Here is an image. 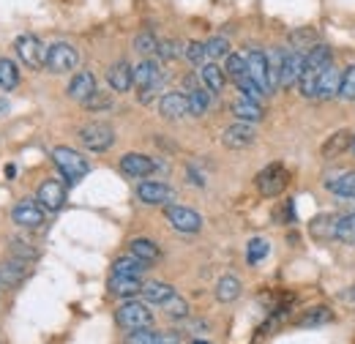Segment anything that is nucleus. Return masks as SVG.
Returning <instances> with one entry per match:
<instances>
[{"mask_svg": "<svg viewBox=\"0 0 355 344\" xmlns=\"http://www.w3.org/2000/svg\"><path fill=\"white\" fill-rule=\"evenodd\" d=\"M246 74L257 83V87L263 90V93H273V87H270V80H268V58L266 52H260V49H252L249 55H246Z\"/></svg>", "mask_w": 355, "mask_h": 344, "instance_id": "11", "label": "nucleus"}, {"mask_svg": "<svg viewBox=\"0 0 355 344\" xmlns=\"http://www.w3.org/2000/svg\"><path fill=\"white\" fill-rule=\"evenodd\" d=\"M268 58V80H270V87L282 85V66H284V52L282 49H270L266 52Z\"/></svg>", "mask_w": 355, "mask_h": 344, "instance_id": "36", "label": "nucleus"}, {"mask_svg": "<svg viewBox=\"0 0 355 344\" xmlns=\"http://www.w3.org/2000/svg\"><path fill=\"white\" fill-rule=\"evenodd\" d=\"M331 320H334V311L328 306H314V309H309L301 317V325L304 328H314V325H322V322H331Z\"/></svg>", "mask_w": 355, "mask_h": 344, "instance_id": "38", "label": "nucleus"}, {"mask_svg": "<svg viewBox=\"0 0 355 344\" xmlns=\"http://www.w3.org/2000/svg\"><path fill=\"white\" fill-rule=\"evenodd\" d=\"M0 287H3V282H0Z\"/></svg>", "mask_w": 355, "mask_h": 344, "instance_id": "52", "label": "nucleus"}, {"mask_svg": "<svg viewBox=\"0 0 355 344\" xmlns=\"http://www.w3.org/2000/svg\"><path fill=\"white\" fill-rule=\"evenodd\" d=\"M325 189H328L331 194H336L339 200H345V197H355V170L336 172V175L325 178Z\"/></svg>", "mask_w": 355, "mask_h": 344, "instance_id": "19", "label": "nucleus"}, {"mask_svg": "<svg viewBox=\"0 0 355 344\" xmlns=\"http://www.w3.org/2000/svg\"><path fill=\"white\" fill-rule=\"evenodd\" d=\"M156 170V162L150 156H142V153H126L121 159V172L129 175V178H148L150 172Z\"/></svg>", "mask_w": 355, "mask_h": 344, "instance_id": "15", "label": "nucleus"}, {"mask_svg": "<svg viewBox=\"0 0 355 344\" xmlns=\"http://www.w3.org/2000/svg\"><path fill=\"white\" fill-rule=\"evenodd\" d=\"M107 80H110V87H112V90L126 93V90H132V85H134V69L126 60H121V63H115V66L110 69Z\"/></svg>", "mask_w": 355, "mask_h": 344, "instance_id": "24", "label": "nucleus"}, {"mask_svg": "<svg viewBox=\"0 0 355 344\" xmlns=\"http://www.w3.org/2000/svg\"><path fill=\"white\" fill-rule=\"evenodd\" d=\"M98 90V85H96V77L90 74V71H80V74H74L71 77V83H69V96L74 98V101H88L90 96Z\"/></svg>", "mask_w": 355, "mask_h": 344, "instance_id": "20", "label": "nucleus"}, {"mask_svg": "<svg viewBox=\"0 0 355 344\" xmlns=\"http://www.w3.org/2000/svg\"><path fill=\"white\" fill-rule=\"evenodd\" d=\"M224 74L235 83L238 77L246 74V58L243 55H227V63H224Z\"/></svg>", "mask_w": 355, "mask_h": 344, "instance_id": "39", "label": "nucleus"}, {"mask_svg": "<svg viewBox=\"0 0 355 344\" xmlns=\"http://www.w3.org/2000/svg\"><path fill=\"white\" fill-rule=\"evenodd\" d=\"M110 293L118 295V298H134V295L142 293V282L134 279V276H118V273H112V279H110Z\"/></svg>", "mask_w": 355, "mask_h": 344, "instance_id": "25", "label": "nucleus"}, {"mask_svg": "<svg viewBox=\"0 0 355 344\" xmlns=\"http://www.w3.org/2000/svg\"><path fill=\"white\" fill-rule=\"evenodd\" d=\"M134 49L139 52V55H145V58H150L156 49H159V39L153 36V33H148V31H142L137 39H134Z\"/></svg>", "mask_w": 355, "mask_h": 344, "instance_id": "43", "label": "nucleus"}, {"mask_svg": "<svg viewBox=\"0 0 355 344\" xmlns=\"http://www.w3.org/2000/svg\"><path fill=\"white\" fill-rule=\"evenodd\" d=\"M334 63V52H331V46H325V44H317L314 49H309L306 55H304V66L306 69H314V71H322L325 66H331Z\"/></svg>", "mask_w": 355, "mask_h": 344, "instance_id": "27", "label": "nucleus"}, {"mask_svg": "<svg viewBox=\"0 0 355 344\" xmlns=\"http://www.w3.org/2000/svg\"><path fill=\"white\" fill-rule=\"evenodd\" d=\"M159 55H162V60H175L178 55H183V46L175 42V39H167V42H159V49H156Z\"/></svg>", "mask_w": 355, "mask_h": 344, "instance_id": "46", "label": "nucleus"}, {"mask_svg": "<svg viewBox=\"0 0 355 344\" xmlns=\"http://www.w3.org/2000/svg\"><path fill=\"white\" fill-rule=\"evenodd\" d=\"M162 306H164V314L173 317V320H186L189 317V303L183 301L180 295H173L170 301H164Z\"/></svg>", "mask_w": 355, "mask_h": 344, "instance_id": "42", "label": "nucleus"}, {"mask_svg": "<svg viewBox=\"0 0 355 344\" xmlns=\"http://www.w3.org/2000/svg\"><path fill=\"white\" fill-rule=\"evenodd\" d=\"M36 200H39V205H42L44 211H60V208L66 205V189H63L60 180H44V183L39 186Z\"/></svg>", "mask_w": 355, "mask_h": 344, "instance_id": "13", "label": "nucleus"}, {"mask_svg": "<svg viewBox=\"0 0 355 344\" xmlns=\"http://www.w3.org/2000/svg\"><path fill=\"white\" fill-rule=\"evenodd\" d=\"M150 265L148 262H142V259L132 257H121L115 259V265H112V273H118V276H134V279H139L145 270H148Z\"/></svg>", "mask_w": 355, "mask_h": 344, "instance_id": "31", "label": "nucleus"}, {"mask_svg": "<svg viewBox=\"0 0 355 344\" xmlns=\"http://www.w3.org/2000/svg\"><path fill=\"white\" fill-rule=\"evenodd\" d=\"M85 107H88L90 112H98V110H110V107H112V98H110L107 93H101V90H96V93L90 96L88 101H85Z\"/></svg>", "mask_w": 355, "mask_h": 344, "instance_id": "47", "label": "nucleus"}, {"mask_svg": "<svg viewBox=\"0 0 355 344\" xmlns=\"http://www.w3.org/2000/svg\"><path fill=\"white\" fill-rule=\"evenodd\" d=\"M11 218L19 224V227H28V230H39L44 224V208L39 205V200H22L14 205Z\"/></svg>", "mask_w": 355, "mask_h": 344, "instance_id": "10", "label": "nucleus"}, {"mask_svg": "<svg viewBox=\"0 0 355 344\" xmlns=\"http://www.w3.org/2000/svg\"><path fill=\"white\" fill-rule=\"evenodd\" d=\"M334 241L347 243V246H355V214H345L342 218H336Z\"/></svg>", "mask_w": 355, "mask_h": 344, "instance_id": "33", "label": "nucleus"}, {"mask_svg": "<svg viewBox=\"0 0 355 344\" xmlns=\"http://www.w3.org/2000/svg\"><path fill=\"white\" fill-rule=\"evenodd\" d=\"M6 112H8V101H6V98H0V118H3Z\"/></svg>", "mask_w": 355, "mask_h": 344, "instance_id": "49", "label": "nucleus"}, {"mask_svg": "<svg viewBox=\"0 0 355 344\" xmlns=\"http://www.w3.org/2000/svg\"><path fill=\"white\" fill-rule=\"evenodd\" d=\"M339 98L345 101H355V66H350L342 74V85H339Z\"/></svg>", "mask_w": 355, "mask_h": 344, "instance_id": "44", "label": "nucleus"}, {"mask_svg": "<svg viewBox=\"0 0 355 344\" xmlns=\"http://www.w3.org/2000/svg\"><path fill=\"white\" fill-rule=\"evenodd\" d=\"M276 221H282V224H290L293 218H295V208H293V200H284L282 203V208H276Z\"/></svg>", "mask_w": 355, "mask_h": 344, "instance_id": "48", "label": "nucleus"}, {"mask_svg": "<svg viewBox=\"0 0 355 344\" xmlns=\"http://www.w3.org/2000/svg\"><path fill=\"white\" fill-rule=\"evenodd\" d=\"M183 55H186L191 63H197V66H202L205 58H208V55H205V44L202 42H189L183 46Z\"/></svg>", "mask_w": 355, "mask_h": 344, "instance_id": "45", "label": "nucleus"}, {"mask_svg": "<svg viewBox=\"0 0 355 344\" xmlns=\"http://www.w3.org/2000/svg\"><path fill=\"white\" fill-rule=\"evenodd\" d=\"M194 344H208V342H194Z\"/></svg>", "mask_w": 355, "mask_h": 344, "instance_id": "51", "label": "nucleus"}, {"mask_svg": "<svg viewBox=\"0 0 355 344\" xmlns=\"http://www.w3.org/2000/svg\"><path fill=\"white\" fill-rule=\"evenodd\" d=\"M17 85H19V69H17V63L8 60V58H0V87L3 90H14Z\"/></svg>", "mask_w": 355, "mask_h": 344, "instance_id": "37", "label": "nucleus"}, {"mask_svg": "<svg viewBox=\"0 0 355 344\" xmlns=\"http://www.w3.org/2000/svg\"><path fill=\"white\" fill-rule=\"evenodd\" d=\"M52 162H55V167L60 170V175L66 178V183H80L85 175L90 172V164L85 156H80L77 150H71V148H63V145H58V148H52Z\"/></svg>", "mask_w": 355, "mask_h": 344, "instance_id": "1", "label": "nucleus"}, {"mask_svg": "<svg viewBox=\"0 0 355 344\" xmlns=\"http://www.w3.org/2000/svg\"><path fill=\"white\" fill-rule=\"evenodd\" d=\"M268 249H270V246H268L266 238H252L249 246H246V259H249V265H257L260 259H266Z\"/></svg>", "mask_w": 355, "mask_h": 344, "instance_id": "40", "label": "nucleus"}, {"mask_svg": "<svg viewBox=\"0 0 355 344\" xmlns=\"http://www.w3.org/2000/svg\"><path fill=\"white\" fill-rule=\"evenodd\" d=\"M80 139H83V145H85L88 150L104 153V150L112 148L115 131H112V126H107V123H88V126L80 129Z\"/></svg>", "mask_w": 355, "mask_h": 344, "instance_id": "5", "label": "nucleus"}, {"mask_svg": "<svg viewBox=\"0 0 355 344\" xmlns=\"http://www.w3.org/2000/svg\"><path fill=\"white\" fill-rule=\"evenodd\" d=\"M132 255L137 259H142V262H148V265H153L156 259L162 257L159 246H156L150 238H134V241H132Z\"/></svg>", "mask_w": 355, "mask_h": 344, "instance_id": "30", "label": "nucleus"}, {"mask_svg": "<svg viewBox=\"0 0 355 344\" xmlns=\"http://www.w3.org/2000/svg\"><path fill=\"white\" fill-rule=\"evenodd\" d=\"M334 227H336V218L334 216H317V218H311L309 224V232L314 241H331L334 238Z\"/></svg>", "mask_w": 355, "mask_h": 344, "instance_id": "34", "label": "nucleus"}, {"mask_svg": "<svg viewBox=\"0 0 355 344\" xmlns=\"http://www.w3.org/2000/svg\"><path fill=\"white\" fill-rule=\"evenodd\" d=\"M159 112L167 121H178V118L189 115V98L183 93H164L159 98Z\"/></svg>", "mask_w": 355, "mask_h": 344, "instance_id": "16", "label": "nucleus"}, {"mask_svg": "<svg viewBox=\"0 0 355 344\" xmlns=\"http://www.w3.org/2000/svg\"><path fill=\"white\" fill-rule=\"evenodd\" d=\"M126 344H180V334L175 331H132Z\"/></svg>", "mask_w": 355, "mask_h": 344, "instance_id": "18", "label": "nucleus"}, {"mask_svg": "<svg viewBox=\"0 0 355 344\" xmlns=\"http://www.w3.org/2000/svg\"><path fill=\"white\" fill-rule=\"evenodd\" d=\"M232 115H235L238 121H243V123H257V121H263L266 112H263L260 101H252V98L241 96V98L232 101Z\"/></svg>", "mask_w": 355, "mask_h": 344, "instance_id": "23", "label": "nucleus"}, {"mask_svg": "<svg viewBox=\"0 0 355 344\" xmlns=\"http://www.w3.org/2000/svg\"><path fill=\"white\" fill-rule=\"evenodd\" d=\"M290 44H293L295 52H304V55H306L309 49H314V46L320 44V36H317L314 28H298V31L290 33Z\"/></svg>", "mask_w": 355, "mask_h": 344, "instance_id": "29", "label": "nucleus"}, {"mask_svg": "<svg viewBox=\"0 0 355 344\" xmlns=\"http://www.w3.org/2000/svg\"><path fill=\"white\" fill-rule=\"evenodd\" d=\"M205 55H208L211 60L227 58V55H230V42H227L224 36H214V39H208V42H205Z\"/></svg>", "mask_w": 355, "mask_h": 344, "instance_id": "41", "label": "nucleus"}, {"mask_svg": "<svg viewBox=\"0 0 355 344\" xmlns=\"http://www.w3.org/2000/svg\"><path fill=\"white\" fill-rule=\"evenodd\" d=\"M350 142H353V131H347V129L334 131V134H331V137L322 142L320 156H322V159H336V156H345V150H350Z\"/></svg>", "mask_w": 355, "mask_h": 344, "instance_id": "17", "label": "nucleus"}, {"mask_svg": "<svg viewBox=\"0 0 355 344\" xmlns=\"http://www.w3.org/2000/svg\"><path fill=\"white\" fill-rule=\"evenodd\" d=\"M28 265H31V262L17 259V257L3 262V265H0V282H3V287H14V284L25 282V276H28V270H31Z\"/></svg>", "mask_w": 355, "mask_h": 344, "instance_id": "21", "label": "nucleus"}, {"mask_svg": "<svg viewBox=\"0 0 355 344\" xmlns=\"http://www.w3.org/2000/svg\"><path fill=\"white\" fill-rule=\"evenodd\" d=\"M350 150H353V156H355V134H353V142H350Z\"/></svg>", "mask_w": 355, "mask_h": 344, "instance_id": "50", "label": "nucleus"}, {"mask_svg": "<svg viewBox=\"0 0 355 344\" xmlns=\"http://www.w3.org/2000/svg\"><path fill=\"white\" fill-rule=\"evenodd\" d=\"M142 295L148 303H164L175 295V290L167 282H148V284H142Z\"/></svg>", "mask_w": 355, "mask_h": 344, "instance_id": "32", "label": "nucleus"}, {"mask_svg": "<svg viewBox=\"0 0 355 344\" xmlns=\"http://www.w3.org/2000/svg\"><path fill=\"white\" fill-rule=\"evenodd\" d=\"M77 63H80V55H77V49L71 44L58 42L46 46V55H44L46 71H52V74H69V71L77 69Z\"/></svg>", "mask_w": 355, "mask_h": 344, "instance_id": "3", "label": "nucleus"}, {"mask_svg": "<svg viewBox=\"0 0 355 344\" xmlns=\"http://www.w3.org/2000/svg\"><path fill=\"white\" fill-rule=\"evenodd\" d=\"M290 183V172L284 170L282 164H270L257 175V189L263 197H279Z\"/></svg>", "mask_w": 355, "mask_h": 344, "instance_id": "6", "label": "nucleus"}, {"mask_svg": "<svg viewBox=\"0 0 355 344\" xmlns=\"http://www.w3.org/2000/svg\"><path fill=\"white\" fill-rule=\"evenodd\" d=\"M257 139V131L252 123H243V121H238V123H232V126H227L222 134V142L227 148H232V150H241V148H249L252 142Z\"/></svg>", "mask_w": 355, "mask_h": 344, "instance_id": "12", "label": "nucleus"}, {"mask_svg": "<svg viewBox=\"0 0 355 344\" xmlns=\"http://www.w3.org/2000/svg\"><path fill=\"white\" fill-rule=\"evenodd\" d=\"M17 55L19 60L28 66V69H42L44 66V55H46V46L36 36H19L17 39Z\"/></svg>", "mask_w": 355, "mask_h": 344, "instance_id": "8", "label": "nucleus"}, {"mask_svg": "<svg viewBox=\"0 0 355 344\" xmlns=\"http://www.w3.org/2000/svg\"><path fill=\"white\" fill-rule=\"evenodd\" d=\"M134 85L139 87V101L148 104L159 87L164 85V74H162V66L153 60V58H145L137 69H134Z\"/></svg>", "mask_w": 355, "mask_h": 344, "instance_id": "2", "label": "nucleus"}, {"mask_svg": "<svg viewBox=\"0 0 355 344\" xmlns=\"http://www.w3.org/2000/svg\"><path fill=\"white\" fill-rule=\"evenodd\" d=\"M200 77H202V83H205V87H208V90H214V93L224 90L227 74H224L222 66H216V60H211V63H202V69H200Z\"/></svg>", "mask_w": 355, "mask_h": 344, "instance_id": "26", "label": "nucleus"}, {"mask_svg": "<svg viewBox=\"0 0 355 344\" xmlns=\"http://www.w3.org/2000/svg\"><path fill=\"white\" fill-rule=\"evenodd\" d=\"M137 197H139V203H145V205H170L173 197H175V191H173L167 183L145 180V183L137 186Z\"/></svg>", "mask_w": 355, "mask_h": 344, "instance_id": "9", "label": "nucleus"}, {"mask_svg": "<svg viewBox=\"0 0 355 344\" xmlns=\"http://www.w3.org/2000/svg\"><path fill=\"white\" fill-rule=\"evenodd\" d=\"M301 71H304V52H295V49L284 52V66H282V87L295 85V83H298V77H301Z\"/></svg>", "mask_w": 355, "mask_h": 344, "instance_id": "22", "label": "nucleus"}, {"mask_svg": "<svg viewBox=\"0 0 355 344\" xmlns=\"http://www.w3.org/2000/svg\"><path fill=\"white\" fill-rule=\"evenodd\" d=\"M339 85H342V71L331 63V66L322 69V74H320V80H317V96H314V98H322V101L336 98V96H339Z\"/></svg>", "mask_w": 355, "mask_h": 344, "instance_id": "14", "label": "nucleus"}, {"mask_svg": "<svg viewBox=\"0 0 355 344\" xmlns=\"http://www.w3.org/2000/svg\"><path fill=\"white\" fill-rule=\"evenodd\" d=\"M118 325L126 328L129 334L132 331H142V328H150L153 325V314H150V309L145 303L126 301L118 309Z\"/></svg>", "mask_w": 355, "mask_h": 344, "instance_id": "4", "label": "nucleus"}, {"mask_svg": "<svg viewBox=\"0 0 355 344\" xmlns=\"http://www.w3.org/2000/svg\"><path fill=\"white\" fill-rule=\"evenodd\" d=\"M241 295V279L238 276H222L216 284V298L222 303H232Z\"/></svg>", "mask_w": 355, "mask_h": 344, "instance_id": "35", "label": "nucleus"}, {"mask_svg": "<svg viewBox=\"0 0 355 344\" xmlns=\"http://www.w3.org/2000/svg\"><path fill=\"white\" fill-rule=\"evenodd\" d=\"M164 216H167L173 230L186 232V235L189 232H200V227H202V216L197 214V211H191V208H183V205H167Z\"/></svg>", "mask_w": 355, "mask_h": 344, "instance_id": "7", "label": "nucleus"}, {"mask_svg": "<svg viewBox=\"0 0 355 344\" xmlns=\"http://www.w3.org/2000/svg\"><path fill=\"white\" fill-rule=\"evenodd\" d=\"M186 98H189V115H194V118H202V115L208 112V107H211V93H208V87H191V90L186 93Z\"/></svg>", "mask_w": 355, "mask_h": 344, "instance_id": "28", "label": "nucleus"}]
</instances>
